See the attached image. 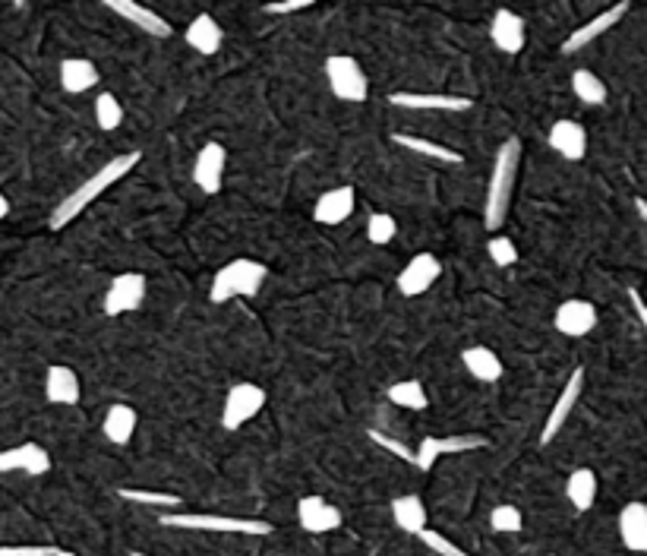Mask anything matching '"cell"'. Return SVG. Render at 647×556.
Returning <instances> with one entry per match:
<instances>
[{"mask_svg":"<svg viewBox=\"0 0 647 556\" xmlns=\"http://www.w3.org/2000/svg\"><path fill=\"white\" fill-rule=\"evenodd\" d=\"M139 165V152H124V155H114L111 162L101 165L92 177H86L83 184H79L64 203L54 206L51 218H48V228L51 231H64L70 222H76L79 215H83L101 193H105L108 187H114L120 177H127L133 168Z\"/></svg>","mask_w":647,"mask_h":556,"instance_id":"1","label":"cell"},{"mask_svg":"<svg viewBox=\"0 0 647 556\" xmlns=\"http://www.w3.org/2000/svg\"><path fill=\"white\" fill-rule=\"evenodd\" d=\"M518 165H521V139L509 136L496 149V158H493L487 206H483V225H487V231H499L505 225V218H509V203H512Z\"/></svg>","mask_w":647,"mask_h":556,"instance_id":"2","label":"cell"},{"mask_svg":"<svg viewBox=\"0 0 647 556\" xmlns=\"http://www.w3.org/2000/svg\"><path fill=\"white\" fill-rule=\"evenodd\" d=\"M161 528H184V531H212V534H250L266 538L275 528L262 519H234V515H209V512H161Z\"/></svg>","mask_w":647,"mask_h":556,"instance_id":"3","label":"cell"},{"mask_svg":"<svg viewBox=\"0 0 647 556\" xmlns=\"http://www.w3.org/2000/svg\"><path fill=\"white\" fill-rule=\"evenodd\" d=\"M269 269L262 266L259 260H250V256H237L228 266H221L212 278L209 288V301L212 304H225L231 297H256L262 291V282H266Z\"/></svg>","mask_w":647,"mask_h":556,"instance_id":"4","label":"cell"},{"mask_svg":"<svg viewBox=\"0 0 647 556\" xmlns=\"http://www.w3.org/2000/svg\"><path fill=\"white\" fill-rule=\"evenodd\" d=\"M326 76H329V86L335 92V98L341 102H367L370 95V83H367V73L363 67L354 61L351 54H329L326 57Z\"/></svg>","mask_w":647,"mask_h":556,"instance_id":"5","label":"cell"},{"mask_svg":"<svg viewBox=\"0 0 647 556\" xmlns=\"http://www.w3.org/2000/svg\"><path fill=\"white\" fill-rule=\"evenodd\" d=\"M262 408H266V389L256 383H234L228 389L225 408H221V427L234 433L247 421H253Z\"/></svg>","mask_w":647,"mask_h":556,"instance_id":"6","label":"cell"},{"mask_svg":"<svg viewBox=\"0 0 647 556\" xmlns=\"http://www.w3.org/2000/svg\"><path fill=\"white\" fill-rule=\"evenodd\" d=\"M389 105L411 108V111H471L474 98L468 95H449V92H392Z\"/></svg>","mask_w":647,"mask_h":556,"instance_id":"7","label":"cell"},{"mask_svg":"<svg viewBox=\"0 0 647 556\" xmlns=\"http://www.w3.org/2000/svg\"><path fill=\"white\" fill-rule=\"evenodd\" d=\"M581 392H584V367H575V370H572V376H569V383L562 386V392H559V399H556L553 411L547 414V424H543V433H540V446H550V443L556 440L559 430L565 427V421H569L572 408L578 405Z\"/></svg>","mask_w":647,"mask_h":556,"instance_id":"8","label":"cell"},{"mask_svg":"<svg viewBox=\"0 0 647 556\" xmlns=\"http://www.w3.org/2000/svg\"><path fill=\"white\" fill-rule=\"evenodd\" d=\"M143 301H146V275L143 272H120L105 294V313L108 316L130 313L136 307H143Z\"/></svg>","mask_w":647,"mask_h":556,"instance_id":"9","label":"cell"},{"mask_svg":"<svg viewBox=\"0 0 647 556\" xmlns=\"http://www.w3.org/2000/svg\"><path fill=\"white\" fill-rule=\"evenodd\" d=\"M225 165H228V149L221 143H206L193 162V184L206 196H215L221 190V181H225Z\"/></svg>","mask_w":647,"mask_h":556,"instance_id":"10","label":"cell"},{"mask_svg":"<svg viewBox=\"0 0 647 556\" xmlns=\"http://www.w3.org/2000/svg\"><path fill=\"white\" fill-rule=\"evenodd\" d=\"M439 275H442V266H439L436 256L433 253H417V256H411V263L398 272L395 282H398V291L404 297H420L423 291L433 288V282Z\"/></svg>","mask_w":647,"mask_h":556,"instance_id":"11","label":"cell"},{"mask_svg":"<svg viewBox=\"0 0 647 556\" xmlns=\"http://www.w3.org/2000/svg\"><path fill=\"white\" fill-rule=\"evenodd\" d=\"M553 323L562 335H569V339H584L594 326H597V307L591 301H581V297H572V301H565L556 307V316Z\"/></svg>","mask_w":647,"mask_h":556,"instance_id":"12","label":"cell"},{"mask_svg":"<svg viewBox=\"0 0 647 556\" xmlns=\"http://www.w3.org/2000/svg\"><path fill=\"white\" fill-rule=\"evenodd\" d=\"M297 522L310 534H329L341 528V509L332 506L329 500H322V496H303L297 503Z\"/></svg>","mask_w":647,"mask_h":556,"instance_id":"13","label":"cell"},{"mask_svg":"<svg viewBox=\"0 0 647 556\" xmlns=\"http://www.w3.org/2000/svg\"><path fill=\"white\" fill-rule=\"evenodd\" d=\"M629 10H632V4H629V0H622V4H613L610 10L597 13L594 19H588V23H584L581 29H575L569 38H565V42H562V54H575V51H581V48H588L597 35H603L606 29H613Z\"/></svg>","mask_w":647,"mask_h":556,"instance_id":"14","label":"cell"},{"mask_svg":"<svg viewBox=\"0 0 647 556\" xmlns=\"http://www.w3.org/2000/svg\"><path fill=\"white\" fill-rule=\"evenodd\" d=\"M490 38L502 54H521L524 45H528V26H524V19L518 13L496 10L490 23Z\"/></svg>","mask_w":647,"mask_h":556,"instance_id":"15","label":"cell"},{"mask_svg":"<svg viewBox=\"0 0 647 556\" xmlns=\"http://www.w3.org/2000/svg\"><path fill=\"white\" fill-rule=\"evenodd\" d=\"M105 7H108L111 13H117L120 19H127V23H133L136 29H143V32L152 35V38H171V35H174V29H171L168 19H161L158 13L133 4V0H105Z\"/></svg>","mask_w":647,"mask_h":556,"instance_id":"16","label":"cell"},{"mask_svg":"<svg viewBox=\"0 0 647 556\" xmlns=\"http://www.w3.org/2000/svg\"><path fill=\"white\" fill-rule=\"evenodd\" d=\"M45 399L51 405H79L83 399V386H79V376L73 367L64 364H51L45 373Z\"/></svg>","mask_w":647,"mask_h":556,"instance_id":"17","label":"cell"},{"mask_svg":"<svg viewBox=\"0 0 647 556\" xmlns=\"http://www.w3.org/2000/svg\"><path fill=\"white\" fill-rule=\"evenodd\" d=\"M354 200H357L354 187L326 190V193H322L319 200H316V206H313V218H316L319 225H341L345 218H351Z\"/></svg>","mask_w":647,"mask_h":556,"instance_id":"18","label":"cell"},{"mask_svg":"<svg viewBox=\"0 0 647 556\" xmlns=\"http://www.w3.org/2000/svg\"><path fill=\"white\" fill-rule=\"evenodd\" d=\"M547 143L553 152L569 158V162H581L584 152H588V133H584V127L578 121H556L550 127Z\"/></svg>","mask_w":647,"mask_h":556,"instance_id":"19","label":"cell"},{"mask_svg":"<svg viewBox=\"0 0 647 556\" xmlns=\"http://www.w3.org/2000/svg\"><path fill=\"white\" fill-rule=\"evenodd\" d=\"M461 364L464 370H468L477 383H499L502 380V361H499V354L487 345H474V348H464L461 351Z\"/></svg>","mask_w":647,"mask_h":556,"instance_id":"20","label":"cell"},{"mask_svg":"<svg viewBox=\"0 0 647 556\" xmlns=\"http://www.w3.org/2000/svg\"><path fill=\"white\" fill-rule=\"evenodd\" d=\"M619 538L632 553L647 550V506L644 503H629L619 512Z\"/></svg>","mask_w":647,"mask_h":556,"instance_id":"21","label":"cell"},{"mask_svg":"<svg viewBox=\"0 0 647 556\" xmlns=\"http://www.w3.org/2000/svg\"><path fill=\"white\" fill-rule=\"evenodd\" d=\"M184 38H187V45L193 48V51H199V54H218V48H221V42H225V32H221V26L215 23V16L212 13H199L193 23L187 26V32H184Z\"/></svg>","mask_w":647,"mask_h":556,"instance_id":"22","label":"cell"},{"mask_svg":"<svg viewBox=\"0 0 647 556\" xmlns=\"http://www.w3.org/2000/svg\"><path fill=\"white\" fill-rule=\"evenodd\" d=\"M95 83H98V70L92 61H86V57H67V61L60 64V89L67 95H83Z\"/></svg>","mask_w":647,"mask_h":556,"instance_id":"23","label":"cell"},{"mask_svg":"<svg viewBox=\"0 0 647 556\" xmlns=\"http://www.w3.org/2000/svg\"><path fill=\"white\" fill-rule=\"evenodd\" d=\"M392 519L395 525L404 531V534H417L427 528V506L417 493H404V496H395L392 500Z\"/></svg>","mask_w":647,"mask_h":556,"instance_id":"24","label":"cell"},{"mask_svg":"<svg viewBox=\"0 0 647 556\" xmlns=\"http://www.w3.org/2000/svg\"><path fill=\"white\" fill-rule=\"evenodd\" d=\"M395 146L408 149L414 155H423V158H433V162H442V165H461L464 155L449 149V146H439L433 139H423V136H411V133H395Z\"/></svg>","mask_w":647,"mask_h":556,"instance_id":"25","label":"cell"},{"mask_svg":"<svg viewBox=\"0 0 647 556\" xmlns=\"http://www.w3.org/2000/svg\"><path fill=\"white\" fill-rule=\"evenodd\" d=\"M565 496L578 512H588L597 500V474L591 468H578L565 481Z\"/></svg>","mask_w":647,"mask_h":556,"instance_id":"26","label":"cell"},{"mask_svg":"<svg viewBox=\"0 0 647 556\" xmlns=\"http://www.w3.org/2000/svg\"><path fill=\"white\" fill-rule=\"evenodd\" d=\"M101 430H105V436L114 446H127L136 433V411L130 405H111Z\"/></svg>","mask_w":647,"mask_h":556,"instance_id":"27","label":"cell"},{"mask_svg":"<svg viewBox=\"0 0 647 556\" xmlns=\"http://www.w3.org/2000/svg\"><path fill=\"white\" fill-rule=\"evenodd\" d=\"M572 92H575V98L581 105H591V108H597V105H603L606 102V83L597 76V73H591V70H575L572 73Z\"/></svg>","mask_w":647,"mask_h":556,"instance_id":"28","label":"cell"},{"mask_svg":"<svg viewBox=\"0 0 647 556\" xmlns=\"http://www.w3.org/2000/svg\"><path fill=\"white\" fill-rule=\"evenodd\" d=\"M386 399L395 402L398 408H408V411H423V408H430V399H427V392H423V386L417 380H404V383H395L386 389Z\"/></svg>","mask_w":647,"mask_h":556,"instance_id":"29","label":"cell"},{"mask_svg":"<svg viewBox=\"0 0 647 556\" xmlns=\"http://www.w3.org/2000/svg\"><path fill=\"white\" fill-rule=\"evenodd\" d=\"M120 500H127V503H139V506H161V509H177L180 503V496L177 493H161V490H139V487H120L117 490Z\"/></svg>","mask_w":647,"mask_h":556,"instance_id":"30","label":"cell"},{"mask_svg":"<svg viewBox=\"0 0 647 556\" xmlns=\"http://www.w3.org/2000/svg\"><path fill=\"white\" fill-rule=\"evenodd\" d=\"M95 124L101 130H117L120 124H124V105L117 102V95L101 92L95 98Z\"/></svg>","mask_w":647,"mask_h":556,"instance_id":"31","label":"cell"},{"mask_svg":"<svg viewBox=\"0 0 647 556\" xmlns=\"http://www.w3.org/2000/svg\"><path fill=\"white\" fill-rule=\"evenodd\" d=\"M395 234H398V225H395V218L389 212H373L367 218V241L376 244V247H386L395 241Z\"/></svg>","mask_w":647,"mask_h":556,"instance_id":"32","label":"cell"},{"mask_svg":"<svg viewBox=\"0 0 647 556\" xmlns=\"http://www.w3.org/2000/svg\"><path fill=\"white\" fill-rule=\"evenodd\" d=\"M490 440L480 433H455V436H446V440H439L436 436V452L439 455H455V452H471V449H487Z\"/></svg>","mask_w":647,"mask_h":556,"instance_id":"33","label":"cell"},{"mask_svg":"<svg viewBox=\"0 0 647 556\" xmlns=\"http://www.w3.org/2000/svg\"><path fill=\"white\" fill-rule=\"evenodd\" d=\"M487 253H490V260H493L499 269H509V266L518 263V247H515L512 237H505V234H493V237H490Z\"/></svg>","mask_w":647,"mask_h":556,"instance_id":"34","label":"cell"},{"mask_svg":"<svg viewBox=\"0 0 647 556\" xmlns=\"http://www.w3.org/2000/svg\"><path fill=\"white\" fill-rule=\"evenodd\" d=\"M490 528L496 534H518L521 531V512L509 503H502L490 512Z\"/></svg>","mask_w":647,"mask_h":556,"instance_id":"35","label":"cell"},{"mask_svg":"<svg viewBox=\"0 0 647 556\" xmlns=\"http://www.w3.org/2000/svg\"><path fill=\"white\" fill-rule=\"evenodd\" d=\"M417 538H420L423 547H430V550L439 553V556H471L468 550H461L458 544H452V541L446 538V534H439V531H433V528H423V531L417 534Z\"/></svg>","mask_w":647,"mask_h":556,"instance_id":"36","label":"cell"},{"mask_svg":"<svg viewBox=\"0 0 647 556\" xmlns=\"http://www.w3.org/2000/svg\"><path fill=\"white\" fill-rule=\"evenodd\" d=\"M32 446L35 443H23V446H13V449H4L0 452V471H23L29 455H32Z\"/></svg>","mask_w":647,"mask_h":556,"instance_id":"37","label":"cell"},{"mask_svg":"<svg viewBox=\"0 0 647 556\" xmlns=\"http://www.w3.org/2000/svg\"><path fill=\"white\" fill-rule=\"evenodd\" d=\"M370 440L376 443V446H382L386 452H392V455H398L401 462H408V465H414V449L411 446H404L401 440H392V436H386V433H379V430H370Z\"/></svg>","mask_w":647,"mask_h":556,"instance_id":"38","label":"cell"},{"mask_svg":"<svg viewBox=\"0 0 647 556\" xmlns=\"http://www.w3.org/2000/svg\"><path fill=\"white\" fill-rule=\"evenodd\" d=\"M436 459H439V452H436V436H423L420 449L414 452V468L427 474V471H433Z\"/></svg>","mask_w":647,"mask_h":556,"instance_id":"39","label":"cell"},{"mask_svg":"<svg viewBox=\"0 0 647 556\" xmlns=\"http://www.w3.org/2000/svg\"><path fill=\"white\" fill-rule=\"evenodd\" d=\"M26 474H32V478H42V474H48L51 471V455L42 449V446H32V455H29V462H26V468H23Z\"/></svg>","mask_w":647,"mask_h":556,"instance_id":"40","label":"cell"},{"mask_svg":"<svg viewBox=\"0 0 647 556\" xmlns=\"http://www.w3.org/2000/svg\"><path fill=\"white\" fill-rule=\"evenodd\" d=\"M60 547L51 544H16V547H0V556H54Z\"/></svg>","mask_w":647,"mask_h":556,"instance_id":"41","label":"cell"},{"mask_svg":"<svg viewBox=\"0 0 647 556\" xmlns=\"http://www.w3.org/2000/svg\"><path fill=\"white\" fill-rule=\"evenodd\" d=\"M316 0H278V4H262V13L281 16V13H297V10H310Z\"/></svg>","mask_w":647,"mask_h":556,"instance_id":"42","label":"cell"},{"mask_svg":"<svg viewBox=\"0 0 647 556\" xmlns=\"http://www.w3.org/2000/svg\"><path fill=\"white\" fill-rule=\"evenodd\" d=\"M629 301H632V307H635V316H638V323H641V326H647V307H644V301H641L638 288H629Z\"/></svg>","mask_w":647,"mask_h":556,"instance_id":"43","label":"cell"},{"mask_svg":"<svg viewBox=\"0 0 647 556\" xmlns=\"http://www.w3.org/2000/svg\"><path fill=\"white\" fill-rule=\"evenodd\" d=\"M7 215H10V200H7L4 193H0V222H4Z\"/></svg>","mask_w":647,"mask_h":556,"instance_id":"44","label":"cell"},{"mask_svg":"<svg viewBox=\"0 0 647 556\" xmlns=\"http://www.w3.org/2000/svg\"><path fill=\"white\" fill-rule=\"evenodd\" d=\"M635 206H638V215L644 218V215H647V206H644V200H635Z\"/></svg>","mask_w":647,"mask_h":556,"instance_id":"45","label":"cell"},{"mask_svg":"<svg viewBox=\"0 0 647 556\" xmlns=\"http://www.w3.org/2000/svg\"><path fill=\"white\" fill-rule=\"evenodd\" d=\"M54 556H76V553H70V550H57Z\"/></svg>","mask_w":647,"mask_h":556,"instance_id":"46","label":"cell"},{"mask_svg":"<svg viewBox=\"0 0 647 556\" xmlns=\"http://www.w3.org/2000/svg\"><path fill=\"white\" fill-rule=\"evenodd\" d=\"M130 556H149V553H139V550H133V553H130Z\"/></svg>","mask_w":647,"mask_h":556,"instance_id":"47","label":"cell"}]
</instances>
